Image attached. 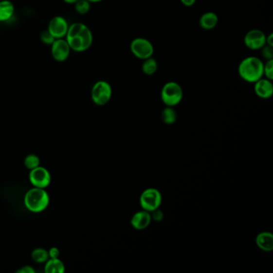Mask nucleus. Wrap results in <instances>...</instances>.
<instances>
[{
    "mask_svg": "<svg viewBox=\"0 0 273 273\" xmlns=\"http://www.w3.org/2000/svg\"><path fill=\"white\" fill-rule=\"evenodd\" d=\"M66 40L72 51L84 52L88 51L93 43V34L90 28L83 23H74L69 25Z\"/></svg>",
    "mask_w": 273,
    "mask_h": 273,
    "instance_id": "nucleus-1",
    "label": "nucleus"
},
{
    "mask_svg": "<svg viewBox=\"0 0 273 273\" xmlns=\"http://www.w3.org/2000/svg\"><path fill=\"white\" fill-rule=\"evenodd\" d=\"M238 74L244 81L254 84L264 76V63L258 57H246L239 63Z\"/></svg>",
    "mask_w": 273,
    "mask_h": 273,
    "instance_id": "nucleus-2",
    "label": "nucleus"
},
{
    "mask_svg": "<svg viewBox=\"0 0 273 273\" xmlns=\"http://www.w3.org/2000/svg\"><path fill=\"white\" fill-rule=\"evenodd\" d=\"M24 203L31 212H40L45 210L49 204V196L44 188L35 187L25 195Z\"/></svg>",
    "mask_w": 273,
    "mask_h": 273,
    "instance_id": "nucleus-3",
    "label": "nucleus"
},
{
    "mask_svg": "<svg viewBox=\"0 0 273 273\" xmlns=\"http://www.w3.org/2000/svg\"><path fill=\"white\" fill-rule=\"evenodd\" d=\"M161 100L167 107L178 105L183 97V91L176 82H167L163 86L161 93Z\"/></svg>",
    "mask_w": 273,
    "mask_h": 273,
    "instance_id": "nucleus-4",
    "label": "nucleus"
},
{
    "mask_svg": "<svg viewBox=\"0 0 273 273\" xmlns=\"http://www.w3.org/2000/svg\"><path fill=\"white\" fill-rule=\"evenodd\" d=\"M162 203V195L157 188L148 187L143 191L140 197V207L143 210L151 212L158 209Z\"/></svg>",
    "mask_w": 273,
    "mask_h": 273,
    "instance_id": "nucleus-5",
    "label": "nucleus"
},
{
    "mask_svg": "<svg viewBox=\"0 0 273 273\" xmlns=\"http://www.w3.org/2000/svg\"><path fill=\"white\" fill-rule=\"evenodd\" d=\"M112 88L109 82L99 80L95 83L91 88V97L93 103L98 106H104L111 100Z\"/></svg>",
    "mask_w": 273,
    "mask_h": 273,
    "instance_id": "nucleus-6",
    "label": "nucleus"
},
{
    "mask_svg": "<svg viewBox=\"0 0 273 273\" xmlns=\"http://www.w3.org/2000/svg\"><path fill=\"white\" fill-rule=\"evenodd\" d=\"M130 50L134 56L142 60L152 57L154 54L153 44L147 38L140 37L134 38L131 41Z\"/></svg>",
    "mask_w": 273,
    "mask_h": 273,
    "instance_id": "nucleus-7",
    "label": "nucleus"
},
{
    "mask_svg": "<svg viewBox=\"0 0 273 273\" xmlns=\"http://www.w3.org/2000/svg\"><path fill=\"white\" fill-rule=\"evenodd\" d=\"M71 52L72 49L65 38L55 39L51 45L52 58L59 63L65 62L70 56Z\"/></svg>",
    "mask_w": 273,
    "mask_h": 273,
    "instance_id": "nucleus-8",
    "label": "nucleus"
},
{
    "mask_svg": "<svg viewBox=\"0 0 273 273\" xmlns=\"http://www.w3.org/2000/svg\"><path fill=\"white\" fill-rule=\"evenodd\" d=\"M266 35L261 30H250L244 36V45L248 49L253 51L260 50L264 45H266Z\"/></svg>",
    "mask_w": 273,
    "mask_h": 273,
    "instance_id": "nucleus-9",
    "label": "nucleus"
},
{
    "mask_svg": "<svg viewBox=\"0 0 273 273\" xmlns=\"http://www.w3.org/2000/svg\"><path fill=\"white\" fill-rule=\"evenodd\" d=\"M68 21L63 16H55L49 21L48 23V31L50 34L57 38H65L66 35L68 33Z\"/></svg>",
    "mask_w": 273,
    "mask_h": 273,
    "instance_id": "nucleus-10",
    "label": "nucleus"
},
{
    "mask_svg": "<svg viewBox=\"0 0 273 273\" xmlns=\"http://www.w3.org/2000/svg\"><path fill=\"white\" fill-rule=\"evenodd\" d=\"M29 180L34 187L45 188L49 185L52 179L48 169H46L45 167L38 166L34 169L31 170Z\"/></svg>",
    "mask_w": 273,
    "mask_h": 273,
    "instance_id": "nucleus-11",
    "label": "nucleus"
},
{
    "mask_svg": "<svg viewBox=\"0 0 273 273\" xmlns=\"http://www.w3.org/2000/svg\"><path fill=\"white\" fill-rule=\"evenodd\" d=\"M151 212L145 210H140L136 212L132 216L131 219V225L136 230L143 231L148 228L151 224Z\"/></svg>",
    "mask_w": 273,
    "mask_h": 273,
    "instance_id": "nucleus-12",
    "label": "nucleus"
},
{
    "mask_svg": "<svg viewBox=\"0 0 273 273\" xmlns=\"http://www.w3.org/2000/svg\"><path fill=\"white\" fill-rule=\"evenodd\" d=\"M254 91L260 99H267L273 95V84L270 79L261 78L254 83Z\"/></svg>",
    "mask_w": 273,
    "mask_h": 273,
    "instance_id": "nucleus-13",
    "label": "nucleus"
},
{
    "mask_svg": "<svg viewBox=\"0 0 273 273\" xmlns=\"http://www.w3.org/2000/svg\"><path fill=\"white\" fill-rule=\"evenodd\" d=\"M255 244L260 250L271 252L273 250V235L270 232H262L255 237Z\"/></svg>",
    "mask_w": 273,
    "mask_h": 273,
    "instance_id": "nucleus-14",
    "label": "nucleus"
},
{
    "mask_svg": "<svg viewBox=\"0 0 273 273\" xmlns=\"http://www.w3.org/2000/svg\"><path fill=\"white\" fill-rule=\"evenodd\" d=\"M218 22H219L218 16L215 12H212L203 13L199 20L200 27L206 31L214 29L215 27H217Z\"/></svg>",
    "mask_w": 273,
    "mask_h": 273,
    "instance_id": "nucleus-15",
    "label": "nucleus"
},
{
    "mask_svg": "<svg viewBox=\"0 0 273 273\" xmlns=\"http://www.w3.org/2000/svg\"><path fill=\"white\" fill-rule=\"evenodd\" d=\"M15 6L10 0L0 1V22H7L13 17Z\"/></svg>",
    "mask_w": 273,
    "mask_h": 273,
    "instance_id": "nucleus-16",
    "label": "nucleus"
},
{
    "mask_svg": "<svg viewBox=\"0 0 273 273\" xmlns=\"http://www.w3.org/2000/svg\"><path fill=\"white\" fill-rule=\"evenodd\" d=\"M44 270L47 273H63L65 271V266L59 258L51 259L46 262Z\"/></svg>",
    "mask_w": 273,
    "mask_h": 273,
    "instance_id": "nucleus-17",
    "label": "nucleus"
},
{
    "mask_svg": "<svg viewBox=\"0 0 273 273\" xmlns=\"http://www.w3.org/2000/svg\"><path fill=\"white\" fill-rule=\"evenodd\" d=\"M177 113L173 107H167L161 112V120L163 123L167 125L175 124L177 120Z\"/></svg>",
    "mask_w": 273,
    "mask_h": 273,
    "instance_id": "nucleus-18",
    "label": "nucleus"
},
{
    "mask_svg": "<svg viewBox=\"0 0 273 273\" xmlns=\"http://www.w3.org/2000/svg\"><path fill=\"white\" fill-rule=\"evenodd\" d=\"M158 69V62L153 57H150L148 59H145L142 64V72L147 75H152L157 72Z\"/></svg>",
    "mask_w": 273,
    "mask_h": 273,
    "instance_id": "nucleus-19",
    "label": "nucleus"
},
{
    "mask_svg": "<svg viewBox=\"0 0 273 273\" xmlns=\"http://www.w3.org/2000/svg\"><path fill=\"white\" fill-rule=\"evenodd\" d=\"M32 258L36 263H44V262H47L48 259H49L48 251L43 249V248H36V249H35L32 252Z\"/></svg>",
    "mask_w": 273,
    "mask_h": 273,
    "instance_id": "nucleus-20",
    "label": "nucleus"
},
{
    "mask_svg": "<svg viewBox=\"0 0 273 273\" xmlns=\"http://www.w3.org/2000/svg\"><path fill=\"white\" fill-rule=\"evenodd\" d=\"M91 9V2L88 0H78L74 3V10L79 15H86Z\"/></svg>",
    "mask_w": 273,
    "mask_h": 273,
    "instance_id": "nucleus-21",
    "label": "nucleus"
},
{
    "mask_svg": "<svg viewBox=\"0 0 273 273\" xmlns=\"http://www.w3.org/2000/svg\"><path fill=\"white\" fill-rule=\"evenodd\" d=\"M25 167L29 170L34 169L36 167L40 166V160L36 155L31 154L26 156L24 160Z\"/></svg>",
    "mask_w": 273,
    "mask_h": 273,
    "instance_id": "nucleus-22",
    "label": "nucleus"
},
{
    "mask_svg": "<svg viewBox=\"0 0 273 273\" xmlns=\"http://www.w3.org/2000/svg\"><path fill=\"white\" fill-rule=\"evenodd\" d=\"M264 75L266 77V79H270L273 81V59L267 60L266 63H264Z\"/></svg>",
    "mask_w": 273,
    "mask_h": 273,
    "instance_id": "nucleus-23",
    "label": "nucleus"
},
{
    "mask_svg": "<svg viewBox=\"0 0 273 273\" xmlns=\"http://www.w3.org/2000/svg\"><path fill=\"white\" fill-rule=\"evenodd\" d=\"M40 39L46 45H52V43L54 42L55 38L52 36V35L50 34L48 29L44 30L43 32H41Z\"/></svg>",
    "mask_w": 273,
    "mask_h": 273,
    "instance_id": "nucleus-24",
    "label": "nucleus"
},
{
    "mask_svg": "<svg viewBox=\"0 0 273 273\" xmlns=\"http://www.w3.org/2000/svg\"><path fill=\"white\" fill-rule=\"evenodd\" d=\"M260 50H261L262 57H263L264 59H266V61L267 60L273 59V47H270V46L269 45H264Z\"/></svg>",
    "mask_w": 273,
    "mask_h": 273,
    "instance_id": "nucleus-25",
    "label": "nucleus"
},
{
    "mask_svg": "<svg viewBox=\"0 0 273 273\" xmlns=\"http://www.w3.org/2000/svg\"><path fill=\"white\" fill-rule=\"evenodd\" d=\"M151 219H154L155 221H161L163 218H164V214L163 212L160 210V208L156 209V210L153 211V212H151Z\"/></svg>",
    "mask_w": 273,
    "mask_h": 273,
    "instance_id": "nucleus-26",
    "label": "nucleus"
},
{
    "mask_svg": "<svg viewBox=\"0 0 273 273\" xmlns=\"http://www.w3.org/2000/svg\"><path fill=\"white\" fill-rule=\"evenodd\" d=\"M48 254H49V258L51 259H56V258H59V250L58 248H52L48 251Z\"/></svg>",
    "mask_w": 273,
    "mask_h": 273,
    "instance_id": "nucleus-27",
    "label": "nucleus"
},
{
    "mask_svg": "<svg viewBox=\"0 0 273 273\" xmlns=\"http://www.w3.org/2000/svg\"><path fill=\"white\" fill-rule=\"evenodd\" d=\"M17 273H35V269L31 266H23L22 269H18Z\"/></svg>",
    "mask_w": 273,
    "mask_h": 273,
    "instance_id": "nucleus-28",
    "label": "nucleus"
},
{
    "mask_svg": "<svg viewBox=\"0 0 273 273\" xmlns=\"http://www.w3.org/2000/svg\"><path fill=\"white\" fill-rule=\"evenodd\" d=\"M181 3L186 7H192L196 3L197 0H181Z\"/></svg>",
    "mask_w": 273,
    "mask_h": 273,
    "instance_id": "nucleus-29",
    "label": "nucleus"
},
{
    "mask_svg": "<svg viewBox=\"0 0 273 273\" xmlns=\"http://www.w3.org/2000/svg\"><path fill=\"white\" fill-rule=\"evenodd\" d=\"M266 45L270 46L273 48V34L270 33L269 36H266Z\"/></svg>",
    "mask_w": 273,
    "mask_h": 273,
    "instance_id": "nucleus-30",
    "label": "nucleus"
},
{
    "mask_svg": "<svg viewBox=\"0 0 273 273\" xmlns=\"http://www.w3.org/2000/svg\"><path fill=\"white\" fill-rule=\"evenodd\" d=\"M63 2L68 3V4H74L78 0H63Z\"/></svg>",
    "mask_w": 273,
    "mask_h": 273,
    "instance_id": "nucleus-31",
    "label": "nucleus"
},
{
    "mask_svg": "<svg viewBox=\"0 0 273 273\" xmlns=\"http://www.w3.org/2000/svg\"><path fill=\"white\" fill-rule=\"evenodd\" d=\"M88 2H91V3H98V2H102L104 0H88Z\"/></svg>",
    "mask_w": 273,
    "mask_h": 273,
    "instance_id": "nucleus-32",
    "label": "nucleus"
}]
</instances>
